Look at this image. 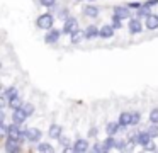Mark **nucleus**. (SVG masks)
I'll return each instance as SVG.
<instances>
[{"mask_svg":"<svg viewBox=\"0 0 158 153\" xmlns=\"http://www.w3.org/2000/svg\"><path fill=\"white\" fill-rule=\"evenodd\" d=\"M116 148L117 150H124V148H126V143H124V141H116Z\"/></svg>","mask_w":158,"mask_h":153,"instance_id":"32","label":"nucleus"},{"mask_svg":"<svg viewBox=\"0 0 158 153\" xmlns=\"http://www.w3.org/2000/svg\"><path fill=\"white\" fill-rule=\"evenodd\" d=\"M119 128H123V126L119 124V122H109V124L106 126V131H107V134H116L117 131H119Z\"/></svg>","mask_w":158,"mask_h":153,"instance_id":"16","label":"nucleus"},{"mask_svg":"<svg viewBox=\"0 0 158 153\" xmlns=\"http://www.w3.org/2000/svg\"><path fill=\"white\" fill-rule=\"evenodd\" d=\"M146 27L150 31L158 29V15H153V14H151L150 17H146Z\"/></svg>","mask_w":158,"mask_h":153,"instance_id":"14","label":"nucleus"},{"mask_svg":"<svg viewBox=\"0 0 158 153\" xmlns=\"http://www.w3.org/2000/svg\"><path fill=\"white\" fill-rule=\"evenodd\" d=\"M61 32L63 31H58V29H51L48 34L44 36V41L48 44H55V43H58V39H60V36H61Z\"/></svg>","mask_w":158,"mask_h":153,"instance_id":"6","label":"nucleus"},{"mask_svg":"<svg viewBox=\"0 0 158 153\" xmlns=\"http://www.w3.org/2000/svg\"><path fill=\"white\" fill-rule=\"evenodd\" d=\"M39 3H41L43 7H55L56 0H39Z\"/></svg>","mask_w":158,"mask_h":153,"instance_id":"28","label":"nucleus"},{"mask_svg":"<svg viewBox=\"0 0 158 153\" xmlns=\"http://www.w3.org/2000/svg\"><path fill=\"white\" fill-rule=\"evenodd\" d=\"M82 37H85V32H80V31H78V32H75V34L72 36V41H73V43H78Z\"/></svg>","mask_w":158,"mask_h":153,"instance_id":"27","label":"nucleus"},{"mask_svg":"<svg viewBox=\"0 0 158 153\" xmlns=\"http://www.w3.org/2000/svg\"><path fill=\"white\" fill-rule=\"evenodd\" d=\"M150 141H151V136L148 134L146 131H143V133H138V134H134V138H133V143H138V145H141V146L148 145Z\"/></svg>","mask_w":158,"mask_h":153,"instance_id":"5","label":"nucleus"},{"mask_svg":"<svg viewBox=\"0 0 158 153\" xmlns=\"http://www.w3.org/2000/svg\"><path fill=\"white\" fill-rule=\"evenodd\" d=\"M19 141H15V139H9L7 145H5V151L7 153H14V151H21V146L17 145Z\"/></svg>","mask_w":158,"mask_h":153,"instance_id":"13","label":"nucleus"},{"mask_svg":"<svg viewBox=\"0 0 158 153\" xmlns=\"http://www.w3.org/2000/svg\"><path fill=\"white\" fill-rule=\"evenodd\" d=\"M9 105H10L12 109L22 107V104H21V99H19V97H14V99H12V100H9Z\"/></svg>","mask_w":158,"mask_h":153,"instance_id":"24","label":"nucleus"},{"mask_svg":"<svg viewBox=\"0 0 158 153\" xmlns=\"http://www.w3.org/2000/svg\"><path fill=\"white\" fill-rule=\"evenodd\" d=\"M38 150L39 151H53V146L49 145V143H39V146H38Z\"/></svg>","mask_w":158,"mask_h":153,"instance_id":"23","label":"nucleus"},{"mask_svg":"<svg viewBox=\"0 0 158 153\" xmlns=\"http://www.w3.org/2000/svg\"><path fill=\"white\" fill-rule=\"evenodd\" d=\"M27 117H29L27 112H26L22 107L14 109V112H12V122H17V124H22V122H24Z\"/></svg>","mask_w":158,"mask_h":153,"instance_id":"4","label":"nucleus"},{"mask_svg":"<svg viewBox=\"0 0 158 153\" xmlns=\"http://www.w3.org/2000/svg\"><path fill=\"white\" fill-rule=\"evenodd\" d=\"M143 26H141V20L139 19H131L129 20V32L131 34H139Z\"/></svg>","mask_w":158,"mask_h":153,"instance_id":"9","label":"nucleus"},{"mask_svg":"<svg viewBox=\"0 0 158 153\" xmlns=\"http://www.w3.org/2000/svg\"><path fill=\"white\" fill-rule=\"evenodd\" d=\"M114 29H116V27L112 26V24H110V26H104L102 29H100V37H112L114 36Z\"/></svg>","mask_w":158,"mask_h":153,"instance_id":"15","label":"nucleus"},{"mask_svg":"<svg viewBox=\"0 0 158 153\" xmlns=\"http://www.w3.org/2000/svg\"><path fill=\"white\" fill-rule=\"evenodd\" d=\"M144 131H146L148 134L151 136V138H158V126L155 124V122H151V126H148Z\"/></svg>","mask_w":158,"mask_h":153,"instance_id":"20","label":"nucleus"},{"mask_svg":"<svg viewBox=\"0 0 158 153\" xmlns=\"http://www.w3.org/2000/svg\"><path fill=\"white\" fill-rule=\"evenodd\" d=\"M97 36H100V29L97 26H89L85 29V37L87 39H92V37H97Z\"/></svg>","mask_w":158,"mask_h":153,"instance_id":"12","label":"nucleus"},{"mask_svg":"<svg viewBox=\"0 0 158 153\" xmlns=\"http://www.w3.org/2000/svg\"><path fill=\"white\" fill-rule=\"evenodd\" d=\"M150 9H151V7H148V5H141L139 9H138V15H139V17H150L151 15Z\"/></svg>","mask_w":158,"mask_h":153,"instance_id":"21","label":"nucleus"},{"mask_svg":"<svg viewBox=\"0 0 158 153\" xmlns=\"http://www.w3.org/2000/svg\"><path fill=\"white\" fill-rule=\"evenodd\" d=\"M139 119H141L139 112H133V124H138V122H139Z\"/></svg>","mask_w":158,"mask_h":153,"instance_id":"30","label":"nucleus"},{"mask_svg":"<svg viewBox=\"0 0 158 153\" xmlns=\"http://www.w3.org/2000/svg\"><path fill=\"white\" fill-rule=\"evenodd\" d=\"M14 97H17V88H15V87L7 88V90H5L4 94H2V100H4V102H2V105H5L9 100H12Z\"/></svg>","mask_w":158,"mask_h":153,"instance_id":"8","label":"nucleus"},{"mask_svg":"<svg viewBox=\"0 0 158 153\" xmlns=\"http://www.w3.org/2000/svg\"><path fill=\"white\" fill-rule=\"evenodd\" d=\"M61 131H63L61 126L53 124L51 128H49V136H51V138H60V136H61Z\"/></svg>","mask_w":158,"mask_h":153,"instance_id":"18","label":"nucleus"},{"mask_svg":"<svg viewBox=\"0 0 158 153\" xmlns=\"http://www.w3.org/2000/svg\"><path fill=\"white\" fill-rule=\"evenodd\" d=\"M87 150H89V141H87V139H78V141H75V145H73V151H77V153L87 151Z\"/></svg>","mask_w":158,"mask_h":153,"instance_id":"11","label":"nucleus"},{"mask_svg":"<svg viewBox=\"0 0 158 153\" xmlns=\"http://www.w3.org/2000/svg\"><path fill=\"white\" fill-rule=\"evenodd\" d=\"M60 143H61L63 146H66V148H65L66 151L70 150V148H68V145H70V139H68V138H65V136H60Z\"/></svg>","mask_w":158,"mask_h":153,"instance_id":"29","label":"nucleus"},{"mask_svg":"<svg viewBox=\"0 0 158 153\" xmlns=\"http://www.w3.org/2000/svg\"><path fill=\"white\" fill-rule=\"evenodd\" d=\"M24 138L27 139V141H31V143H36V141H39L41 139V136H43V133L39 131L38 128H27V129H24Z\"/></svg>","mask_w":158,"mask_h":153,"instance_id":"2","label":"nucleus"},{"mask_svg":"<svg viewBox=\"0 0 158 153\" xmlns=\"http://www.w3.org/2000/svg\"><path fill=\"white\" fill-rule=\"evenodd\" d=\"M143 148H144V151H153V150H155V145H153V143H148V145H144L143 146Z\"/></svg>","mask_w":158,"mask_h":153,"instance_id":"31","label":"nucleus"},{"mask_svg":"<svg viewBox=\"0 0 158 153\" xmlns=\"http://www.w3.org/2000/svg\"><path fill=\"white\" fill-rule=\"evenodd\" d=\"M127 5H129L131 9H136V10H138V9L141 7V3H139V2H131V3H127Z\"/></svg>","mask_w":158,"mask_h":153,"instance_id":"33","label":"nucleus"},{"mask_svg":"<svg viewBox=\"0 0 158 153\" xmlns=\"http://www.w3.org/2000/svg\"><path fill=\"white\" fill-rule=\"evenodd\" d=\"M53 22H55V17L51 14H43L38 17V27H41V29H51Z\"/></svg>","mask_w":158,"mask_h":153,"instance_id":"3","label":"nucleus"},{"mask_svg":"<svg viewBox=\"0 0 158 153\" xmlns=\"http://www.w3.org/2000/svg\"><path fill=\"white\" fill-rule=\"evenodd\" d=\"M119 124L123 126V128L133 124V112H123V114L119 116Z\"/></svg>","mask_w":158,"mask_h":153,"instance_id":"10","label":"nucleus"},{"mask_svg":"<svg viewBox=\"0 0 158 153\" xmlns=\"http://www.w3.org/2000/svg\"><path fill=\"white\" fill-rule=\"evenodd\" d=\"M78 22H77L75 17H68L63 24V34H68V36H73L75 32H78Z\"/></svg>","mask_w":158,"mask_h":153,"instance_id":"1","label":"nucleus"},{"mask_svg":"<svg viewBox=\"0 0 158 153\" xmlns=\"http://www.w3.org/2000/svg\"><path fill=\"white\" fill-rule=\"evenodd\" d=\"M158 3V0H148L146 3H144V5H148V7H153V5H156Z\"/></svg>","mask_w":158,"mask_h":153,"instance_id":"34","label":"nucleus"},{"mask_svg":"<svg viewBox=\"0 0 158 153\" xmlns=\"http://www.w3.org/2000/svg\"><path fill=\"white\" fill-rule=\"evenodd\" d=\"M102 145H104V150H106V151H110L112 148H116V139L109 134V136H107V139H104Z\"/></svg>","mask_w":158,"mask_h":153,"instance_id":"17","label":"nucleus"},{"mask_svg":"<svg viewBox=\"0 0 158 153\" xmlns=\"http://www.w3.org/2000/svg\"><path fill=\"white\" fill-rule=\"evenodd\" d=\"M112 26L116 27V29H121V27H123V19H121V17H117L116 14L112 15Z\"/></svg>","mask_w":158,"mask_h":153,"instance_id":"22","label":"nucleus"},{"mask_svg":"<svg viewBox=\"0 0 158 153\" xmlns=\"http://www.w3.org/2000/svg\"><path fill=\"white\" fill-rule=\"evenodd\" d=\"M22 109L27 112V116H32V112H34V105H32L31 102H26V104H22Z\"/></svg>","mask_w":158,"mask_h":153,"instance_id":"25","label":"nucleus"},{"mask_svg":"<svg viewBox=\"0 0 158 153\" xmlns=\"http://www.w3.org/2000/svg\"><path fill=\"white\" fill-rule=\"evenodd\" d=\"M85 15L92 17V19H95L97 15H99V9H97L95 5H87L85 7Z\"/></svg>","mask_w":158,"mask_h":153,"instance_id":"19","label":"nucleus"},{"mask_svg":"<svg viewBox=\"0 0 158 153\" xmlns=\"http://www.w3.org/2000/svg\"><path fill=\"white\" fill-rule=\"evenodd\" d=\"M114 14L121 19H131V7H114Z\"/></svg>","mask_w":158,"mask_h":153,"instance_id":"7","label":"nucleus"},{"mask_svg":"<svg viewBox=\"0 0 158 153\" xmlns=\"http://www.w3.org/2000/svg\"><path fill=\"white\" fill-rule=\"evenodd\" d=\"M150 122L158 124V109H153V111L150 112Z\"/></svg>","mask_w":158,"mask_h":153,"instance_id":"26","label":"nucleus"}]
</instances>
